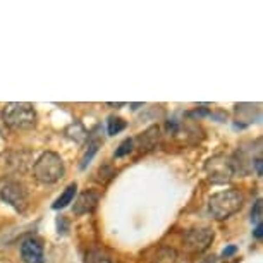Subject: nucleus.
Listing matches in <instances>:
<instances>
[{
	"mask_svg": "<svg viewBox=\"0 0 263 263\" xmlns=\"http://www.w3.org/2000/svg\"><path fill=\"white\" fill-rule=\"evenodd\" d=\"M98 146H100V141H91L90 145H88V150L84 152V155L81 158V163H79V167L81 168H86L88 163L91 162V158L95 157V153L98 152Z\"/></svg>",
	"mask_w": 263,
	"mask_h": 263,
	"instance_id": "obj_13",
	"label": "nucleus"
},
{
	"mask_svg": "<svg viewBox=\"0 0 263 263\" xmlns=\"http://www.w3.org/2000/svg\"><path fill=\"white\" fill-rule=\"evenodd\" d=\"M98 203V195L93 191H84L78 196V200L74 201L72 212L76 215H84V213H90L97 208Z\"/></svg>",
	"mask_w": 263,
	"mask_h": 263,
	"instance_id": "obj_9",
	"label": "nucleus"
},
{
	"mask_svg": "<svg viewBox=\"0 0 263 263\" xmlns=\"http://www.w3.org/2000/svg\"><path fill=\"white\" fill-rule=\"evenodd\" d=\"M242 203H245V196L239 190H226L217 195H213L208 200V210L217 220H224V218L231 217L232 213L241 210Z\"/></svg>",
	"mask_w": 263,
	"mask_h": 263,
	"instance_id": "obj_1",
	"label": "nucleus"
},
{
	"mask_svg": "<svg viewBox=\"0 0 263 263\" xmlns=\"http://www.w3.org/2000/svg\"><path fill=\"white\" fill-rule=\"evenodd\" d=\"M133 148H135V141H133V140H124L121 143V146L116 150V155H114V157H116V158L126 157V155H129V153L133 152Z\"/></svg>",
	"mask_w": 263,
	"mask_h": 263,
	"instance_id": "obj_14",
	"label": "nucleus"
},
{
	"mask_svg": "<svg viewBox=\"0 0 263 263\" xmlns=\"http://www.w3.org/2000/svg\"><path fill=\"white\" fill-rule=\"evenodd\" d=\"M21 258L24 263H43V242L38 237H28L21 245Z\"/></svg>",
	"mask_w": 263,
	"mask_h": 263,
	"instance_id": "obj_7",
	"label": "nucleus"
},
{
	"mask_svg": "<svg viewBox=\"0 0 263 263\" xmlns=\"http://www.w3.org/2000/svg\"><path fill=\"white\" fill-rule=\"evenodd\" d=\"M213 241V231L208 227L203 229H191L184 234V248L190 253H203Z\"/></svg>",
	"mask_w": 263,
	"mask_h": 263,
	"instance_id": "obj_6",
	"label": "nucleus"
},
{
	"mask_svg": "<svg viewBox=\"0 0 263 263\" xmlns=\"http://www.w3.org/2000/svg\"><path fill=\"white\" fill-rule=\"evenodd\" d=\"M107 105H108V107H116V108H117V107H122L124 103H107Z\"/></svg>",
	"mask_w": 263,
	"mask_h": 263,
	"instance_id": "obj_20",
	"label": "nucleus"
},
{
	"mask_svg": "<svg viewBox=\"0 0 263 263\" xmlns=\"http://www.w3.org/2000/svg\"><path fill=\"white\" fill-rule=\"evenodd\" d=\"M253 236H255L256 239H261V236H263V226L261 224H256L255 231H253Z\"/></svg>",
	"mask_w": 263,
	"mask_h": 263,
	"instance_id": "obj_18",
	"label": "nucleus"
},
{
	"mask_svg": "<svg viewBox=\"0 0 263 263\" xmlns=\"http://www.w3.org/2000/svg\"><path fill=\"white\" fill-rule=\"evenodd\" d=\"M234 172V162L226 155H215L205 163V174L208 181L213 184H224V182L231 181Z\"/></svg>",
	"mask_w": 263,
	"mask_h": 263,
	"instance_id": "obj_4",
	"label": "nucleus"
},
{
	"mask_svg": "<svg viewBox=\"0 0 263 263\" xmlns=\"http://www.w3.org/2000/svg\"><path fill=\"white\" fill-rule=\"evenodd\" d=\"M237 251V246H227L224 251H222V256L224 258H229V256H232L234 253Z\"/></svg>",
	"mask_w": 263,
	"mask_h": 263,
	"instance_id": "obj_17",
	"label": "nucleus"
},
{
	"mask_svg": "<svg viewBox=\"0 0 263 263\" xmlns=\"http://www.w3.org/2000/svg\"><path fill=\"white\" fill-rule=\"evenodd\" d=\"M86 263H110V260L102 251H90L86 255Z\"/></svg>",
	"mask_w": 263,
	"mask_h": 263,
	"instance_id": "obj_15",
	"label": "nucleus"
},
{
	"mask_svg": "<svg viewBox=\"0 0 263 263\" xmlns=\"http://www.w3.org/2000/svg\"><path fill=\"white\" fill-rule=\"evenodd\" d=\"M143 263H177V253L172 248L160 246L152 248L145 253V258H141Z\"/></svg>",
	"mask_w": 263,
	"mask_h": 263,
	"instance_id": "obj_8",
	"label": "nucleus"
},
{
	"mask_svg": "<svg viewBox=\"0 0 263 263\" xmlns=\"http://www.w3.org/2000/svg\"><path fill=\"white\" fill-rule=\"evenodd\" d=\"M64 172H66V167H64L62 158L53 152H45L33 167L34 179L42 184H53V182L61 181Z\"/></svg>",
	"mask_w": 263,
	"mask_h": 263,
	"instance_id": "obj_2",
	"label": "nucleus"
},
{
	"mask_svg": "<svg viewBox=\"0 0 263 263\" xmlns=\"http://www.w3.org/2000/svg\"><path fill=\"white\" fill-rule=\"evenodd\" d=\"M158 133H160V129H158L157 126H153V127L148 129V131H145L140 138H138L140 146L141 148H152L158 141Z\"/></svg>",
	"mask_w": 263,
	"mask_h": 263,
	"instance_id": "obj_11",
	"label": "nucleus"
},
{
	"mask_svg": "<svg viewBox=\"0 0 263 263\" xmlns=\"http://www.w3.org/2000/svg\"><path fill=\"white\" fill-rule=\"evenodd\" d=\"M0 198L11 205L12 208H16L17 212H24L28 208V191L21 182L11 181L6 182L0 190Z\"/></svg>",
	"mask_w": 263,
	"mask_h": 263,
	"instance_id": "obj_5",
	"label": "nucleus"
},
{
	"mask_svg": "<svg viewBox=\"0 0 263 263\" xmlns=\"http://www.w3.org/2000/svg\"><path fill=\"white\" fill-rule=\"evenodd\" d=\"M4 122L11 129L21 131V129H31L36 124V110L31 103L26 102H12L4 107L2 112Z\"/></svg>",
	"mask_w": 263,
	"mask_h": 263,
	"instance_id": "obj_3",
	"label": "nucleus"
},
{
	"mask_svg": "<svg viewBox=\"0 0 263 263\" xmlns=\"http://www.w3.org/2000/svg\"><path fill=\"white\" fill-rule=\"evenodd\" d=\"M205 263H215V256H212V258H208V260Z\"/></svg>",
	"mask_w": 263,
	"mask_h": 263,
	"instance_id": "obj_21",
	"label": "nucleus"
},
{
	"mask_svg": "<svg viewBox=\"0 0 263 263\" xmlns=\"http://www.w3.org/2000/svg\"><path fill=\"white\" fill-rule=\"evenodd\" d=\"M251 220L260 224L261 220V200H256L255 205H253V210H251Z\"/></svg>",
	"mask_w": 263,
	"mask_h": 263,
	"instance_id": "obj_16",
	"label": "nucleus"
},
{
	"mask_svg": "<svg viewBox=\"0 0 263 263\" xmlns=\"http://www.w3.org/2000/svg\"><path fill=\"white\" fill-rule=\"evenodd\" d=\"M76 190H78V184H76V182L69 184V186L66 187V190H64L62 195L55 200V203L52 205L53 210H61V208H66V206L69 205V203H72L74 195H76Z\"/></svg>",
	"mask_w": 263,
	"mask_h": 263,
	"instance_id": "obj_10",
	"label": "nucleus"
},
{
	"mask_svg": "<svg viewBox=\"0 0 263 263\" xmlns=\"http://www.w3.org/2000/svg\"><path fill=\"white\" fill-rule=\"evenodd\" d=\"M261 165H263V163H261V158L260 157H258L256 158V160H255V168H256V174H258V176H263V171H261Z\"/></svg>",
	"mask_w": 263,
	"mask_h": 263,
	"instance_id": "obj_19",
	"label": "nucleus"
},
{
	"mask_svg": "<svg viewBox=\"0 0 263 263\" xmlns=\"http://www.w3.org/2000/svg\"><path fill=\"white\" fill-rule=\"evenodd\" d=\"M127 126V122L124 121L121 117H108V122H107V131L110 136H116L119 135L121 131H124Z\"/></svg>",
	"mask_w": 263,
	"mask_h": 263,
	"instance_id": "obj_12",
	"label": "nucleus"
}]
</instances>
